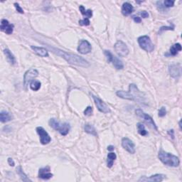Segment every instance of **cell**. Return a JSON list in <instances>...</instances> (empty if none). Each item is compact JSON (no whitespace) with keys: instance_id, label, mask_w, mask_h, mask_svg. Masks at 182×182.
Segmentation results:
<instances>
[{"instance_id":"9","label":"cell","mask_w":182,"mask_h":182,"mask_svg":"<svg viewBox=\"0 0 182 182\" xmlns=\"http://www.w3.org/2000/svg\"><path fill=\"white\" fill-rule=\"evenodd\" d=\"M39 76V71L34 68H31L28 70L24 74V86L26 88L32 81L34 80L35 78H36Z\"/></svg>"},{"instance_id":"13","label":"cell","mask_w":182,"mask_h":182,"mask_svg":"<svg viewBox=\"0 0 182 182\" xmlns=\"http://www.w3.org/2000/svg\"><path fill=\"white\" fill-rule=\"evenodd\" d=\"M122 146L130 154H134L135 153V144L129 138H123V140H122Z\"/></svg>"},{"instance_id":"29","label":"cell","mask_w":182,"mask_h":182,"mask_svg":"<svg viewBox=\"0 0 182 182\" xmlns=\"http://www.w3.org/2000/svg\"><path fill=\"white\" fill-rule=\"evenodd\" d=\"M166 115H167L166 107H162L159 110V112H158L159 117H164Z\"/></svg>"},{"instance_id":"26","label":"cell","mask_w":182,"mask_h":182,"mask_svg":"<svg viewBox=\"0 0 182 182\" xmlns=\"http://www.w3.org/2000/svg\"><path fill=\"white\" fill-rule=\"evenodd\" d=\"M79 9H80V12H81V14H83V15L86 16V18L89 19V18H91L93 16V12H92V10H90V9L86 10V9H85V7L83 5H80V6Z\"/></svg>"},{"instance_id":"12","label":"cell","mask_w":182,"mask_h":182,"mask_svg":"<svg viewBox=\"0 0 182 182\" xmlns=\"http://www.w3.org/2000/svg\"><path fill=\"white\" fill-rule=\"evenodd\" d=\"M169 73L174 78H179L181 75V66L180 63H173L169 66Z\"/></svg>"},{"instance_id":"34","label":"cell","mask_w":182,"mask_h":182,"mask_svg":"<svg viewBox=\"0 0 182 182\" xmlns=\"http://www.w3.org/2000/svg\"><path fill=\"white\" fill-rule=\"evenodd\" d=\"M174 26H172V27H168V26H162V27H161L160 29H159V32L162 33V32H164V31H166V30H174Z\"/></svg>"},{"instance_id":"11","label":"cell","mask_w":182,"mask_h":182,"mask_svg":"<svg viewBox=\"0 0 182 182\" xmlns=\"http://www.w3.org/2000/svg\"><path fill=\"white\" fill-rule=\"evenodd\" d=\"M92 96L94 100L95 104H96L97 108L98 109L99 111L105 114L110 113V110L109 107L100 98H99L98 97L96 96H93V95H92Z\"/></svg>"},{"instance_id":"1","label":"cell","mask_w":182,"mask_h":182,"mask_svg":"<svg viewBox=\"0 0 182 182\" xmlns=\"http://www.w3.org/2000/svg\"><path fill=\"white\" fill-rule=\"evenodd\" d=\"M116 95L120 98L125 100L136 101L140 103H144L145 102L144 94L138 89L137 86L133 83L130 85L128 91L118 90L116 93Z\"/></svg>"},{"instance_id":"33","label":"cell","mask_w":182,"mask_h":182,"mask_svg":"<svg viewBox=\"0 0 182 182\" xmlns=\"http://www.w3.org/2000/svg\"><path fill=\"white\" fill-rule=\"evenodd\" d=\"M14 7H15L16 9L17 10L18 12H19L20 14H24V10L22 9V7H20L18 3H14Z\"/></svg>"},{"instance_id":"20","label":"cell","mask_w":182,"mask_h":182,"mask_svg":"<svg viewBox=\"0 0 182 182\" xmlns=\"http://www.w3.org/2000/svg\"><path fill=\"white\" fill-rule=\"evenodd\" d=\"M4 53H5V55L6 56V58H7L8 62H9L11 65H14V64L16 63L15 57H14L13 53H12L9 49H5V50H4Z\"/></svg>"},{"instance_id":"7","label":"cell","mask_w":182,"mask_h":182,"mask_svg":"<svg viewBox=\"0 0 182 182\" xmlns=\"http://www.w3.org/2000/svg\"><path fill=\"white\" fill-rule=\"evenodd\" d=\"M135 113L138 117H141V118L144 119V120L145 121V123L147 124V125L150 126V127H152V129L157 130V131L158 130L156 124H155L154 120H153V119L150 116V115H148V114L144 113V112L142 111L141 109L136 110Z\"/></svg>"},{"instance_id":"17","label":"cell","mask_w":182,"mask_h":182,"mask_svg":"<svg viewBox=\"0 0 182 182\" xmlns=\"http://www.w3.org/2000/svg\"><path fill=\"white\" fill-rule=\"evenodd\" d=\"M0 29L7 34L10 35L13 33L14 25L12 24H9V22L7 19H2Z\"/></svg>"},{"instance_id":"3","label":"cell","mask_w":182,"mask_h":182,"mask_svg":"<svg viewBox=\"0 0 182 182\" xmlns=\"http://www.w3.org/2000/svg\"><path fill=\"white\" fill-rule=\"evenodd\" d=\"M158 158L163 164L167 166L171 167H177L180 164V160L179 157L172 154L168 153L165 151L161 150L159 152Z\"/></svg>"},{"instance_id":"25","label":"cell","mask_w":182,"mask_h":182,"mask_svg":"<svg viewBox=\"0 0 182 182\" xmlns=\"http://www.w3.org/2000/svg\"><path fill=\"white\" fill-rule=\"evenodd\" d=\"M181 51V44H180V43H176V44L173 45L171 47L170 51H169V53H170V55L174 56L177 55L178 53Z\"/></svg>"},{"instance_id":"21","label":"cell","mask_w":182,"mask_h":182,"mask_svg":"<svg viewBox=\"0 0 182 182\" xmlns=\"http://www.w3.org/2000/svg\"><path fill=\"white\" fill-rule=\"evenodd\" d=\"M12 120V117L10 114L7 111H2L0 113V121L2 123H7V122L11 121Z\"/></svg>"},{"instance_id":"14","label":"cell","mask_w":182,"mask_h":182,"mask_svg":"<svg viewBox=\"0 0 182 182\" xmlns=\"http://www.w3.org/2000/svg\"><path fill=\"white\" fill-rule=\"evenodd\" d=\"M77 50L81 54H88L92 50V46L88 41L81 40L79 42Z\"/></svg>"},{"instance_id":"8","label":"cell","mask_w":182,"mask_h":182,"mask_svg":"<svg viewBox=\"0 0 182 182\" xmlns=\"http://www.w3.org/2000/svg\"><path fill=\"white\" fill-rule=\"evenodd\" d=\"M114 48H115V50L119 56L126 57L129 54V49H128L127 45L123 41H117L114 46Z\"/></svg>"},{"instance_id":"2","label":"cell","mask_w":182,"mask_h":182,"mask_svg":"<svg viewBox=\"0 0 182 182\" xmlns=\"http://www.w3.org/2000/svg\"><path fill=\"white\" fill-rule=\"evenodd\" d=\"M49 48L51 49V51H52L53 53L57 54L58 56H61L69 63L78 66H82V67H88V66H90V64H89L88 62L87 61L86 59L79 56L73 54V53H67L66 52V51L60 50V49H58L51 48V47H49Z\"/></svg>"},{"instance_id":"10","label":"cell","mask_w":182,"mask_h":182,"mask_svg":"<svg viewBox=\"0 0 182 182\" xmlns=\"http://www.w3.org/2000/svg\"><path fill=\"white\" fill-rule=\"evenodd\" d=\"M36 132L40 137V142L42 144H48L51 141V136H49L46 130L42 127H36Z\"/></svg>"},{"instance_id":"6","label":"cell","mask_w":182,"mask_h":182,"mask_svg":"<svg viewBox=\"0 0 182 182\" xmlns=\"http://www.w3.org/2000/svg\"><path fill=\"white\" fill-rule=\"evenodd\" d=\"M105 55L107 58V60L108 62L113 63V65L115 66V68L117 70H122L124 68V65L120 60L118 58L115 56L113 53H112L110 51L105 50Z\"/></svg>"},{"instance_id":"5","label":"cell","mask_w":182,"mask_h":182,"mask_svg":"<svg viewBox=\"0 0 182 182\" xmlns=\"http://www.w3.org/2000/svg\"><path fill=\"white\" fill-rule=\"evenodd\" d=\"M138 43H139L140 48L143 49L147 52H152L154 51V46L152 42L150 36H140L137 39Z\"/></svg>"},{"instance_id":"40","label":"cell","mask_w":182,"mask_h":182,"mask_svg":"<svg viewBox=\"0 0 182 182\" xmlns=\"http://www.w3.org/2000/svg\"><path fill=\"white\" fill-rule=\"evenodd\" d=\"M179 127H180V130H181V120H180V121H179Z\"/></svg>"},{"instance_id":"23","label":"cell","mask_w":182,"mask_h":182,"mask_svg":"<svg viewBox=\"0 0 182 182\" xmlns=\"http://www.w3.org/2000/svg\"><path fill=\"white\" fill-rule=\"evenodd\" d=\"M117 158V155L114 152H110L107 154V167L111 168L113 166L114 162Z\"/></svg>"},{"instance_id":"39","label":"cell","mask_w":182,"mask_h":182,"mask_svg":"<svg viewBox=\"0 0 182 182\" xmlns=\"http://www.w3.org/2000/svg\"><path fill=\"white\" fill-rule=\"evenodd\" d=\"M114 150H115V147H114V146L113 145H110L107 147V150L108 151H113Z\"/></svg>"},{"instance_id":"15","label":"cell","mask_w":182,"mask_h":182,"mask_svg":"<svg viewBox=\"0 0 182 182\" xmlns=\"http://www.w3.org/2000/svg\"><path fill=\"white\" fill-rule=\"evenodd\" d=\"M166 175L162 174H157L152 175L150 177H147L145 176L142 177L138 180L139 181H152V182H161L164 179Z\"/></svg>"},{"instance_id":"32","label":"cell","mask_w":182,"mask_h":182,"mask_svg":"<svg viewBox=\"0 0 182 182\" xmlns=\"http://www.w3.org/2000/svg\"><path fill=\"white\" fill-rule=\"evenodd\" d=\"M174 5V1H171V0H166L164 2V5L165 7H171Z\"/></svg>"},{"instance_id":"37","label":"cell","mask_w":182,"mask_h":182,"mask_svg":"<svg viewBox=\"0 0 182 182\" xmlns=\"http://www.w3.org/2000/svg\"><path fill=\"white\" fill-rule=\"evenodd\" d=\"M8 163H9V164L11 167H14V165H15V163H14V160L11 158V157H9V158H8Z\"/></svg>"},{"instance_id":"28","label":"cell","mask_w":182,"mask_h":182,"mask_svg":"<svg viewBox=\"0 0 182 182\" xmlns=\"http://www.w3.org/2000/svg\"><path fill=\"white\" fill-rule=\"evenodd\" d=\"M41 82L39 81V80H34L30 83V88L32 90H34V91L39 90V89L41 88Z\"/></svg>"},{"instance_id":"18","label":"cell","mask_w":182,"mask_h":182,"mask_svg":"<svg viewBox=\"0 0 182 182\" xmlns=\"http://www.w3.org/2000/svg\"><path fill=\"white\" fill-rule=\"evenodd\" d=\"M31 48L34 52L37 54L39 56L41 57H48L49 56V52L48 51L46 50L45 48H43V47H38V46H32Z\"/></svg>"},{"instance_id":"35","label":"cell","mask_w":182,"mask_h":182,"mask_svg":"<svg viewBox=\"0 0 182 182\" xmlns=\"http://www.w3.org/2000/svg\"><path fill=\"white\" fill-rule=\"evenodd\" d=\"M132 19H133L134 22L137 23V24H139V23H141V22H142L141 18L139 17V16H135V15L132 16Z\"/></svg>"},{"instance_id":"16","label":"cell","mask_w":182,"mask_h":182,"mask_svg":"<svg viewBox=\"0 0 182 182\" xmlns=\"http://www.w3.org/2000/svg\"><path fill=\"white\" fill-rule=\"evenodd\" d=\"M53 174L51 172V169L49 166H46L43 168L39 169V178L42 179L48 180L52 178Z\"/></svg>"},{"instance_id":"27","label":"cell","mask_w":182,"mask_h":182,"mask_svg":"<svg viewBox=\"0 0 182 182\" xmlns=\"http://www.w3.org/2000/svg\"><path fill=\"white\" fill-rule=\"evenodd\" d=\"M136 126H137L138 132H139V134H140V135H142V136H147V135L148 132L146 130L145 127H144V125H143V124H142L140 123H137Z\"/></svg>"},{"instance_id":"36","label":"cell","mask_w":182,"mask_h":182,"mask_svg":"<svg viewBox=\"0 0 182 182\" xmlns=\"http://www.w3.org/2000/svg\"><path fill=\"white\" fill-rule=\"evenodd\" d=\"M140 15H141L142 16V18L146 19V18H148L149 17V14H148L147 12H146V11H142V12H140Z\"/></svg>"},{"instance_id":"22","label":"cell","mask_w":182,"mask_h":182,"mask_svg":"<svg viewBox=\"0 0 182 182\" xmlns=\"http://www.w3.org/2000/svg\"><path fill=\"white\" fill-rule=\"evenodd\" d=\"M84 130H85V132H87L88 134H90L91 135H93L95 136H98V133H97L96 128H95L94 126H93L92 125H90V124H86L84 127Z\"/></svg>"},{"instance_id":"31","label":"cell","mask_w":182,"mask_h":182,"mask_svg":"<svg viewBox=\"0 0 182 182\" xmlns=\"http://www.w3.org/2000/svg\"><path fill=\"white\" fill-rule=\"evenodd\" d=\"M90 20L89 19L84 18L83 19L79 21V24L80 26H88L90 25Z\"/></svg>"},{"instance_id":"38","label":"cell","mask_w":182,"mask_h":182,"mask_svg":"<svg viewBox=\"0 0 182 182\" xmlns=\"http://www.w3.org/2000/svg\"><path fill=\"white\" fill-rule=\"evenodd\" d=\"M168 134H169V136H171V138H172V139L174 138V130H168Z\"/></svg>"},{"instance_id":"30","label":"cell","mask_w":182,"mask_h":182,"mask_svg":"<svg viewBox=\"0 0 182 182\" xmlns=\"http://www.w3.org/2000/svg\"><path fill=\"white\" fill-rule=\"evenodd\" d=\"M93 114V107L90 106L87 107L84 110V115L86 116H91Z\"/></svg>"},{"instance_id":"4","label":"cell","mask_w":182,"mask_h":182,"mask_svg":"<svg viewBox=\"0 0 182 182\" xmlns=\"http://www.w3.org/2000/svg\"><path fill=\"white\" fill-rule=\"evenodd\" d=\"M49 124L51 127H52L53 130H56L61 135L63 136L67 135L69 133L70 130H71V126H70L69 124L67 123H61L55 118L50 119Z\"/></svg>"},{"instance_id":"19","label":"cell","mask_w":182,"mask_h":182,"mask_svg":"<svg viewBox=\"0 0 182 182\" xmlns=\"http://www.w3.org/2000/svg\"><path fill=\"white\" fill-rule=\"evenodd\" d=\"M122 14L124 16H129L133 12V7L129 2H125L122 7Z\"/></svg>"},{"instance_id":"24","label":"cell","mask_w":182,"mask_h":182,"mask_svg":"<svg viewBox=\"0 0 182 182\" xmlns=\"http://www.w3.org/2000/svg\"><path fill=\"white\" fill-rule=\"evenodd\" d=\"M16 172H17L19 176L21 178V179H22L23 181H32V180L29 179V177L26 176V174L23 171V169L21 166H19L17 168H16Z\"/></svg>"}]
</instances>
